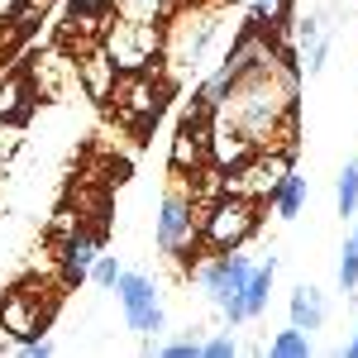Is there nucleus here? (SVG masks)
<instances>
[{
	"label": "nucleus",
	"mask_w": 358,
	"mask_h": 358,
	"mask_svg": "<svg viewBox=\"0 0 358 358\" xmlns=\"http://www.w3.org/2000/svg\"><path fill=\"white\" fill-rule=\"evenodd\" d=\"M210 120L215 115H196L187 110L177 134H172V148H167V167L182 177V172H201L206 167V148H210Z\"/></svg>",
	"instance_id": "9b49d317"
},
{
	"label": "nucleus",
	"mask_w": 358,
	"mask_h": 358,
	"mask_svg": "<svg viewBox=\"0 0 358 358\" xmlns=\"http://www.w3.org/2000/svg\"><path fill=\"white\" fill-rule=\"evenodd\" d=\"M53 325V296H34V287H10V292H0V334L5 339H15V344H29V339H38V334H48Z\"/></svg>",
	"instance_id": "6e6552de"
},
{
	"label": "nucleus",
	"mask_w": 358,
	"mask_h": 358,
	"mask_svg": "<svg viewBox=\"0 0 358 358\" xmlns=\"http://www.w3.org/2000/svg\"><path fill=\"white\" fill-rule=\"evenodd\" d=\"M258 148L248 143L234 124H224V120H210V148H206V163H210V172H220V177H229V172H239V167L253 158Z\"/></svg>",
	"instance_id": "ddd939ff"
},
{
	"label": "nucleus",
	"mask_w": 358,
	"mask_h": 358,
	"mask_svg": "<svg viewBox=\"0 0 358 358\" xmlns=\"http://www.w3.org/2000/svg\"><path fill=\"white\" fill-rule=\"evenodd\" d=\"M273 277H277V253H268V263H253L244 292H239V306H244L248 320L268 315V301H273Z\"/></svg>",
	"instance_id": "f3484780"
},
{
	"label": "nucleus",
	"mask_w": 358,
	"mask_h": 358,
	"mask_svg": "<svg viewBox=\"0 0 358 358\" xmlns=\"http://www.w3.org/2000/svg\"><path fill=\"white\" fill-rule=\"evenodd\" d=\"M334 206H339L344 220H354V215H358V158H354V163H344V172H339V182H334Z\"/></svg>",
	"instance_id": "412c9836"
},
{
	"label": "nucleus",
	"mask_w": 358,
	"mask_h": 358,
	"mask_svg": "<svg viewBox=\"0 0 358 358\" xmlns=\"http://www.w3.org/2000/svg\"><path fill=\"white\" fill-rule=\"evenodd\" d=\"M115 296H120V315H124V325L143 339V354H153V344H158V339H163V330H167L158 282H153L148 273H120Z\"/></svg>",
	"instance_id": "20e7f679"
},
{
	"label": "nucleus",
	"mask_w": 358,
	"mask_h": 358,
	"mask_svg": "<svg viewBox=\"0 0 358 358\" xmlns=\"http://www.w3.org/2000/svg\"><path fill=\"white\" fill-rule=\"evenodd\" d=\"M344 358H358V325H354V334L344 339Z\"/></svg>",
	"instance_id": "a878e982"
},
{
	"label": "nucleus",
	"mask_w": 358,
	"mask_h": 358,
	"mask_svg": "<svg viewBox=\"0 0 358 358\" xmlns=\"http://www.w3.org/2000/svg\"><path fill=\"white\" fill-rule=\"evenodd\" d=\"M306 201H310V182H306L296 167H292V172L282 177V187H277V196L268 201V206H273L282 220H296V215L306 210Z\"/></svg>",
	"instance_id": "a211bd4d"
},
{
	"label": "nucleus",
	"mask_w": 358,
	"mask_h": 358,
	"mask_svg": "<svg viewBox=\"0 0 358 358\" xmlns=\"http://www.w3.org/2000/svg\"><path fill=\"white\" fill-rule=\"evenodd\" d=\"M263 201H253L244 192H215L210 206L196 215L201 220V248L206 253H229V248H244L253 234H258V215Z\"/></svg>",
	"instance_id": "f03ea898"
},
{
	"label": "nucleus",
	"mask_w": 358,
	"mask_h": 358,
	"mask_svg": "<svg viewBox=\"0 0 358 358\" xmlns=\"http://www.w3.org/2000/svg\"><path fill=\"white\" fill-rule=\"evenodd\" d=\"M196 215H201L196 201L172 187L158 206V224H153L158 253H167L172 263H196V253H201V220Z\"/></svg>",
	"instance_id": "39448f33"
},
{
	"label": "nucleus",
	"mask_w": 358,
	"mask_h": 358,
	"mask_svg": "<svg viewBox=\"0 0 358 358\" xmlns=\"http://www.w3.org/2000/svg\"><path fill=\"white\" fill-rule=\"evenodd\" d=\"M248 24L287 38L292 34V0H248Z\"/></svg>",
	"instance_id": "6ab92c4d"
},
{
	"label": "nucleus",
	"mask_w": 358,
	"mask_h": 358,
	"mask_svg": "<svg viewBox=\"0 0 358 358\" xmlns=\"http://www.w3.org/2000/svg\"><path fill=\"white\" fill-rule=\"evenodd\" d=\"M248 273H253V258L239 253V248H229V253H210L206 263H196V287L206 292V301L210 306H229L239 301V292H244Z\"/></svg>",
	"instance_id": "1a4fd4ad"
},
{
	"label": "nucleus",
	"mask_w": 358,
	"mask_h": 358,
	"mask_svg": "<svg viewBox=\"0 0 358 358\" xmlns=\"http://www.w3.org/2000/svg\"><path fill=\"white\" fill-rule=\"evenodd\" d=\"M287 320H292L296 330H306V334L325 330V320H330V301H325V292L310 287V282H301V287L292 292V301H287Z\"/></svg>",
	"instance_id": "dca6fc26"
},
{
	"label": "nucleus",
	"mask_w": 358,
	"mask_h": 358,
	"mask_svg": "<svg viewBox=\"0 0 358 358\" xmlns=\"http://www.w3.org/2000/svg\"><path fill=\"white\" fill-rule=\"evenodd\" d=\"M101 48L110 53V62L120 72H148L158 67V53H163V29L153 20H115L101 34Z\"/></svg>",
	"instance_id": "423d86ee"
},
{
	"label": "nucleus",
	"mask_w": 358,
	"mask_h": 358,
	"mask_svg": "<svg viewBox=\"0 0 358 358\" xmlns=\"http://www.w3.org/2000/svg\"><path fill=\"white\" fill-rule=\"evenodd\" d=\"M34 77L29 72H10L0 77V124H29L34 115Z\"/></svg>",
	"instance_id": "2eb2a0df"
},
{
	"label": "nucleus",
	"mask_w": 358,
	"mask_h": 358,
	"mask_svg": "<svg viewBox=\"0 0 358 358\" xmlns=\"http://www.w3.org/2000/svg\"><path fill=\"white\" fill-rule=\"evenodd\" d=\"M224 115L253 148H273V143H296V72H287L282 62H268L258 72H244Z\"/></svg>",
	"instance_id": "f257e3e1"
},
{
	"label": "nucleus",
	"mask_w": 358,
	"mask_h": 358,
	"mask_svg": "<svg viewBox=\"0 0 358 358\" xmlns=\"http://www.w3.org/2000/svg\"><path fill=\"white\" fill-rule=\"evenodd\" d=\"M206 5H229V0H206Z\"/></svg>",
	"instance_id": "bb28decb"
},
{
	"label": "nucleus",
	"mask_w": 358,
	"mask_h": 358,
	"mask_svg": "<svg viewBox=\"0 0 358 358\" xmlns=\"http://www.w3.org/2000/svg\"><path fill=\"white\" fill-rule=\"evenodd\" d=\"M77 82H82V91L91 96V101H110L115 82H120V67L110 62V53H106L101 43L77 57Z\"/></svg>",
	"instance_id": "4468645a"
},
{
	"label": "nucleus",
	"mask_w": 358,
	"mask_h": 358,
	"mask_svg": "<svg viewBox=\"0 0 358 358\" xmlns=\"http://www.w3.org/2000/svg\"><path fill=\"white\" fill-rule=\"evenodd\" d=\"M163 96H167V86L153 82V67H148V72H120V82H115V91H110L120 124L134 129V134H148V129L158 124Z\"/></svg>",
	"instance_id": "0eeeda50"
},
{
	"label": "nucleus",
	"mask_w": 358,
	"mask_h": 358,
	"mask_svg": "<svg viewBox=\"0 0 358 358\" xmlns=\"http://www.w3.org/2000/svg\"><path fill=\"white\" fill-rule=\"evenodd\" d=\"M220 34V15H215V5H187V10H177V20L167 24L163 34V48H167V62L177 67V72H201L206 67V48H210V38Z\"/></svg>",
	"instance_id": "7ed1b4c3"
},
{
	"label": "nucleus",
	"mask_w": 358,
	"mask_h": 358,
	"mask_svg": "<svg viewBox=\"0 0 358 358\" xmlns=\"http://www.w3.org/2000/svg\"><path fill=\"white\" fill-rule=\"evenodd\" d=\"M268 354H273V358H310V354H315V344H310V334H306V330L287 325V330H277V334H273Z\"/></svg>",
	"instance_id": "aec40b11"
},
{
	"label": "nucleus",
	"mask_w": 358,
	"mask_h": 358,
	"mask_svg": "<svg viewBox=\"0 0 358 358\" xmlns=\"http://www.w3.org/2000/svg\"><path fill=\"white\" fill-rule=\"evenodd\" d=\"M339 292H358V215L354 234L344 239V253H339Z\"/></svg>",
	"instance_id": "4be33fe9"
},
{
	"label": "nucleus",
	"mask_w": 358,
	"mask_h": 358,
	"mask_svg": "<svg viewBox=\"0 0 358 358\" xmlns=\"http://www.w3.org/2000/svg\"><path fill=\"white\" fill-rule=\"evenodd\" d=\"M287 172H292V148L287 143H273L268 153H253L239 172H229L224 177V192H244L253 201H273Z\"/></svg>",
	"instance_id": "9d476101"
},
{
	"label": "nucleus",
	"mask_w": 358,
	"mask_h": 358,
	"mask_svg": "<svg viewBox=\"0 0 358 358\" xmlns=\"http://www.w3.org/2000/svg\"><path fill=\"white\" fill-rule=\"evenodd\" d=\"M0 349H5V344H0Z\"/></svg>",
	"instance_id": "cd10ccee"
},
{
	"label": "nucleus",
	"mask_w": 358,
	"mask_h": 358,
	"mask_svg": "<svg viewBox=\"0 0 358 358\" xmlns=\"http://www.w3.org/2000/svg\"><path fill=\"white\" fill-rule=\"evenodd\" d=\"M120 273H124V268H120V258H115V253H101V258L91 263V282H96L101 292H115Z\"/></svg>",
	"instance_id": "b1692460"
},
{
	"label": "nucleus",
	"mask_w": 358,
	"mask_h": 358,
	"mask_svg": "<svg viewBox=\"0 0 358 358\" xmlns=\"http://www.w3.org/2000/svg\"><path fill=\"white\" fill-rule=\"evenodd\" d=\"M57 248H62V253H57V258H62V282L77 287V282L91 277V263H96L101 248H106V224H96V229H82V224H77V234H67Z\"/></svg>",
	"instance_id": "f8f14e48"
},
{
	"label": "nucleus",
	"mask_w": 358,
	"mask_h": 358,
	"mask_svg": "<svg viewBox=\"0 0 358 358\" xmlns=\"http://www.w3.org/2000/svg\"><path fill=\"white\" fill-rule=\"evenodd\" d=\"M153 354H163V358H201V334H182V339H158V344H153Z\"/></svg>",
	"instance_id": "5701e85b"
},
{
	"label": "nucleus",
	"mask_w": 358,
	"mask_h": 358,
	"mask_svg": "<svg viewBox=\"0 0 358 358\" xmlns=\"http://www.w3.org/2000/svg\"><path fill=\"white\" fill-rule=\"evenodd\" d=\"M239 354V339L234 334H210V339H201V358H234Z\"/></svg>",
	"instance_id": "393cba45"
}]
</instances>
